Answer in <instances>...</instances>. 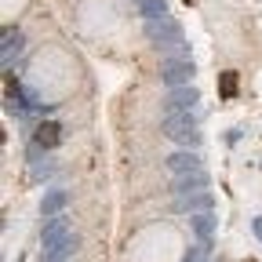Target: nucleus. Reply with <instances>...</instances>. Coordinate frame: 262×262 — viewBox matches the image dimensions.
I'll list each match as a JSON object with an SVG mask.
<instances>
[{
    "instance_id": "1",
    "label": "nucleus",
    "mask_w": 262,
    "mask_h": 262,
    "mask_svg": "<svg viewBox=\"0 0 262 262\" xmlns=\"http://www.w3.org/2000/svg\"><path fill=\"white\" fill-rule=\"evenodd\" d=\"M58 131H62L58 124H40V127H37V142H40V146H48V149H51V146H58V139H62Z\"/></svg>"
},
{
    "instance_id": "2",
    "label": "nucleus",
    "mask_w": 262,
    "mask_h": 262,
    "mask_svg": "<svg viewBox=\"0 0 262 262\" xmlns=\"http://www.w3.org/2000/svg\"><path fill=\"white\" fill-rule=\"evenodd\" d=\"M222 95H226V98L237 95V73H222Z\"/></svg>"
}]
</instances>
